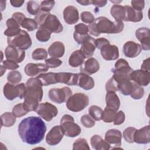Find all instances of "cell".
Returning a JSON list of instances; mask_svg holds the SVG:
<instances>
[{
  "instance_id": "cell-1",
  "label": "cell",
  "mask_w": 150,
  "mask_h": 150,
  "mask_svg": "<svg viewBox=\"0 0 150 150\" xmlns=\"http://www.w3.org/2000/svg\"><path fill=\"white\" fill-rule=\"evenodd\" d=\"M18 129L19 135L23 142L35 145L43 139L46 127L40 117L30 116L21 121Z\"/></svg>"
},
{
  "instance_id": "cell-2",
  "label": "cell",
  "mask_w": 150,
  "mask_h": 150,
  "mask_svg": "<svg viewBox=\"0 0 150 150\" xmlns=\"http://www.w3.org/2000/svg\"><path fill=\"white\" fill-rule=\"evenodd\" d=\"M26 86L23 106L28 112L35 111L43 98V84L36 77L29 79L26 83Z\"/></svg>"
},
{
  "instance_id": "cell-3",
  "label": "cell",
  "mask_w": 150,
  "mask_h": 150,
  "mask_svg": "<svg viewBox=\"0 0 150 150\" xmlns=\"http://www.w3.org/2000/svg\"><path fill=\"white\" fill-rule=\"evenodd\" d=\"M122 21H111L105 16H100L88 26V32L94 36H100V33H119L124 29Z\"/></svg>"
},
{
  "instance_id": "cell-4",
  "label": "cell",
  "mask_w": 150,
  "mask_h": 150,
  "mask_svg": "<svg viewBox=\"0 0 150 150\" xmlns=\"http://www.w3.org/2000/svg\"><path fill=\"white\" fill-rule=\"evenodd\" d=\"M89 104L88 97L84 93H77L72 94L66 101L67 109L73 112L84 110Z\"/></svg>"
},
{
  "instance_id": "cell-5",
  "label": "cell",
  "mask_w": 150,
  "mask_h": 150,
  "mask_svg": "<svg viewBox=\"0 0 150 150\" xmlns=\"http://www.w3.org/2000/svg\"><path fill=\"white\" fill-rule=\"evenodd\" d=\"M132 71L125 59H120L115 63V68L112 70L114 73L112 77L118 83L125 80H130V75Z\"/></svg>"
},
{
  "instance_id": "cell-6",
  "label": "cell",
  "mask_w": 150,
  "mask_h": 150,
  "mask_svg": "<svg viewBox=\"0 0 150 150\" xmlns=\"http://www.w3.org/2000/svg\"><path fill=\"white\" fill-rule=\"evenodd\" d=\"M7 43L8 45L16 47L22 50H26L32 46L31 38L25 30L21 31L16 35L12 37H8Z\"/></svg>"
},
{
  "instance_id": "cell-7",
  "label": "cell",
  "mask_w": 150,
  "mask_h": 150,
  "mask_svg": "<svg viewBox=\"0 0 150 150\" xmlns=\"http://www.w3.org/2000/svg\"><path fill=\"white\" fill-rule=\"evenodd\" d=\"M60 125L64 129V135L68 137H75L81 133V128L74 122V118L69 114L64 115L60 120Z\"/></svg>"
},
{
  "instance_id": "cell-8",
  "label": "cell",
  "mask_w": 150,
  "mask_h": 150,
  "mask_svg": "<svg viewBox=\"0 0 150 150\" xmlns=\"http://www.w3.org/2000/svg\"><path fill=\"white\" fill-rule=\"evenodd\" d=\"M72 94V91L68 87L61 88H53L49 91V97L52 101L61 104L66 102Z\"/></svg>"
},
{
  "instance_id": "cell-9",
  "label": "cell",
  "mask_w": 150,
  "mask_h": 150,
  "mask_svg": "<svg viewBox=\"0 0 150 150\" xmlns=\"http://www.w3.org/2000/svg\"><path fill=\"white\" fill-rule=\"evenodd\" d=\"M35 111L46 121H51L58 114V110L56 107L48 102L39 104Z\"/></svg>"
},
{
  "instance_id": "cell-10",
  "label": "cell",
  "mask_w": 150,
  "mask_h": 150,
  "mask_svg": "<svg viewBox=\"0 0 150 150\" xmlns=\"http://www.w3.org/2000/svg\"><path fill=\"white\" fill-rule=\"evenodd\" d=\"M64 135V129L61 125L54 126L47 134L46 142L49 145H56L62 141Z\"/></svg>"
},
{
  "instance_id": "cell-11",
  "label": "cell",
  "mask_w": 150,
  "mask_h": 150,
  "mask_svg": "<svg viewBox=\"0 0 150 150\" xmlns=\"http://www.w3.org/2000/svg\"><path fill=\"white\" fill-rule=\"evenodd\" d=\"M40 26L47 29L52 33H59L63 29V25L60 23L57 17L51 13H49L47 15L43 23Z\"/></svg>"
},
{
  "instance_id": "cell-12",
  "label": "cell",
  "mask_w": 150,
  "mask_h": 150,
  "mask_svg": "<svg viewBox=\"0 0 150 150\" xmlns=\"http://www.w3.org/2000/svg\"><path fill=\"white\" fill-rule=\"evenodd\" d=\"M5 54L6 60H10L16 62L21 63L25 57V52L16 47L8 45L5 50Z\"/></svg>"
},
{
  "instance_id": "cell-13",
  "label": "cell",
  "mask_w": 150,
  "mask_h": 150,
  "mask_svg": "<svg viewBox=\"0 0 150 150\" xmlns=\"http://www.w3.org/2000/svg\"><path fill=\"white\" fill-rule=\"evenodd\" d=\"M130 80L141 86H147L150 82V73L142 70H133L130 75Z\"/></svg>"
},
{
  "instance_id": "cell-14",
  "label": "cell",
  "mask_w": 150,
  "mask_h": 150,
  "mask_svg": "<svg viewBox=\"0 0 150 150\" xmlns=\"http://www.w3.org/2000/svg\"><path fill=\"white\" fill-rule=\"evenodd\" d=\"M135 35L141 43L142 49L149 50L150 49V30L147 28H139L135 32Z\"/></svg>"
},
{
  "instance_id": "cell-15",
  "label": "cell",
  "mask_w": 150,
  "mask_h": 150,
  "mask_svg": "<svg viewBox=\"0 0 150 150\" xmlns=\"http://www.w3.org/2000/svg\"><path fill=\"white\" fill-rule=\"evenodd\" d=\"M96 39L88 35L82 41L80 50L84 54L86 58L91 57L96 49Z\"/></svg>"
},
{
  "instance_id": "cell-16",
  "label": "cell",
  "mask_w": 150,
  "mask_h": 150,
  "mask_svg": "<svg viewBox=\"0 0 150 150\" xmlns=\"http://www.w3.org/2000/svg\"><path fill=\"white\" fill-rule=\"evenodd\" d=\"M122 134L117 129H111L107 131L105 134V140L110 145H113L114 148H119L121 145Z\"/></svg>"
},
{
  "instance_id": "cell-17",
  "label": "cell",
  "mask_w": 150,
  "mask_h": 150,
  "mask_svg": "<svg viewBox=\"0 0 150 150\" xmlns=\"http://www.w3.org/2000/svg\"><path fill=\"white\" fill-rule=\"evenodd\" d=\"M102 57L106 60H116L119 57V50L117 46L107 44L102 47L100 49Z\"/></svg>"
},
{
  "instance_id": "cell-18",
  "label": "cell",
  "mask_w": 150,
  "mask_h": 150,
  "mask_svg": "<svg viewBox=\"0 0 150 150\" xmlns=\"http://www.w3.org/2000/svg\"><path fill=\"white\" fill-rule=\"evenodd\" d=\"M150 142V127L146 125L141 129H136L134 135V142L141 144H148Z\"/></svg>"
},
{
  "instance_id": "cell-19",
  "label": "cell",
  "mask_w": 150,
  "mask_h": 150,
  "mask_svg": "<svg viewBox=\"0 0 150 150\" xmlns=\"http://www.w3.org/2000/svg\"><path fill=\"white\" fill-rule=\"evenodd\" d=\"M142 47L141 45L134 42L128 41L123 46V52L125 56L129 58H134L138 56L141 52Z\"/></svg>"
},
{
  "instance_id": "cell-20",
  "label": "cell",
  "mask_w": 150,
  "mask_h": 150,
  "mask_svg": "<svg viewBox=\"0 0 150 150\" xmlns=\"http://www.w3.org/2000/svg\"><path fill=\"white\" fill-rule=\"evenodd\" d=\"M49 67L43 63H29L25 66L24 70L28 76L33 77L43 73L47 71Z\"/></svg>"
},
{
  "instance_id": "cell-21",
  "label": "cell",
  "mask_w": 150,
  "mask_h": 150,
  "mask_svg": "<svg viewBox=\"0 0 150 150\" xmlns=\"http://www.w3.org/2000/svg\"><path fill=\"white\" fill-rule=\"evenodd\" d=\"M63 18L68 25L76 23L79 19V14L77 9L72 5L67 6L63 10Z\"/></svg>"
},
{
  "instance_id": "cell-22",
  "label": "cell",
  "mask_w": 150,
  "mask_h": 150,
  "mask_svg": "<svg viewBox=\"0 0 150 150\" xmlns=\"http://www.w3.org/2000/svg\"><path fill=\"white\" fill-rule=\"evenodd\" d=\"M56 80L57 83H64L69 86H74L77 84V73L60 72L56 74Z\"/></svg>"
},
{
  "instance_id": "cell-23",
  "label": "cell",
  "mask_w": 150,
  "mask_h": 150,
  "mask_svg": "<svg viewBox=\"0 0 150 150\" xmlns=\"http://www.w3.org/2000/svg\"><path fill=\"white\" fill-rule=\"evenodd\" d=\"M100 69V64L98 61L93 58L90 57L88 59L80 68L81 73L88 75H91L97 72Z\"/></svg>"
},
{
  "instance_id": "cell-24",
  "label": "cell",
  "mask_w": 150,
  "mask_h": 150,
  "mask_svg": "<svg viewBox=\"0 0 150 150\" xmlns=\"http://www.w3.org/2000/svg\"><path fill=\"white\" fill-rule=\"evenodd\" d=\"M76 85L86 90H88L94 87V81L93 79L88 74L81 72L77 73V81Z\"/></svg>"
},
{
  "instance_id": "cell-25",
  "label": "cell",
  "mask_w": 150,
  "mask_h": 150,
  "mask_svg": "<svg viewBox=\"0 0 150 150\" xmlns=\"http://www.w3.org/2000/svg\"><path fill=\"white\" fill-rule=\"evenodd\" d=\"M88 26L84 23H79L74 26V32L73 34L74 39L78 44H81L83 39L88 35Z\"/></svg>"
},
{
  "instance_id": "cell-26",
  "label": "cell",
  "mask_w": 150,
  "mask_h": 150,
  "mask_svg": "<svg viewBox=\"0 0 150 150\" xmlns=\"http://www.w3.org/2000/svg\"><path fill=\"white\" fill-rule=\"evenodd\" d=\"M125 9V18L124 21L137 22L141 21L143 18L142 11H138L133 9L128 5L124 6Z\"/></svg>"
},
{
  "instance_id": "cell-27",
  "label": "cell",
  "mask_w": 150,
  "mask_h": 150,
  "mask_svg": "<svg viewBox=\"0 0 150 150\" xmlns=\"http://www.w3.org/2000/svg\"><path fill=\"white\" fill-rule=\"evenodd\" d=\"M4 94L8 100H13L16 97H19V89L18 85H14L9 82L6 83L3 90Z\"/></svg>"
},
{
  "instance_id": "cell-28",
  "label": "cell",
  "mask_w": 150,
  "mask_h": 150,
  "mask_svg": "<svg viewBox=\"0 0 150 150\" xmlns=\"http://www.w3.org/2000/svg\"><path fill=\"white\" fill-rule=\"evenodd\" d=\"M47 52L51 57L56 58L62 57L65 52L64 45L61 42H54L49 46Z\"/></svg>"
},
{
  "instance_id": "cell-29",
  "label": "cell",
  "mask_w": 150,
  "mask_h": 150,
  "mask_svg": "<svg viewBox=\"0 0 150 150\" xmlns=\"http://www.w3.org/2000/svg\"><path fill=\"white\" fill-rule=\"evenodd\" d=\"M7 29L4 32V35L8 37H12L18 35L21 31L20 25L13 18L8 19L6 22Z\"/></svg>"
},
{
  "instance_id": "cell-30",
  "label": "cell",
  "mask_w": 150,
  "mask_h": 150,
  "mask_svg": "<svg viewBox=\"0 0 150 150\" xmlns=\"http://www.w3.org/2000/svg\"><path fill=\"white\" fill-rule=\"evenodd\" d=\"M90 144L96 150H108L111 148V145L98 135H94L91 138Z\"/></svg>"
},
{
  "instance_id": "cell-31",
  "label": "cell",
  "mask_w": 150,
  "mask_h": 150,
  "mask_svg": "<svg viewBox=\"0 0 150 150\" xmlns=\"http://www.w3.org/2000/svg\"><path fill=\"white\" fill-rule=\"evenodd\" d=\"M106 107L117 111L120 106V101L118 96L115 92L108 91L105 96Z\"/></svg>"
},
{
  "instance_id": "cell-32",
  "label": "cell",
  "mask_w": 150,
  "mask_h": 150,
  "mask_svg": "<svg viewBox=\"0 0 150 150\" xmlns=\"http://www.w3.org/2000/svg\"><path fill=\"white\" fill-rule=\"evenodd\" d=\"M86 57L80 50L73 52L69 59V64L73 67H77L83 64Z\"/></svg>"
},
{
  "instance_id": "cell-33",
  "label": "cell",
  "mask_w": 150,
  "mask_h": 150,
  "mask_svg": "<svg viewBox=\"0 0 150 150\" xmlns=\"http://www.w3.org/2000/svg\"><path fill=\"white\" fill-rule=\"evenodd\" d=\"M111 16L115 21H124L125 18V9L124 6L115 4L114 5L110 10Z\"/></svg>"
},
{
  "instance_id": "cell-34",
  "label": "cell",
  "mask_w": 150,
  "mask_h": 150,
  "mask_svg": "<svg viewBox=\"0 0 150 150\" xmlns=\"http://www.w3.org/2000/svg\"><path fill=\"white\" fill-rule=\"evenodd\" d=\"M56 73L49 72L47 73H42L37 77L41 81L43 86H49L57 83L56 80Z\"/></svg>"
},
{
  "instance_id": "cell-35",
  "label": "cell",
  "mask_w": 150,
  "mask_h": 150,
  "mask_svg": "<svg viewBox=\"0 0 150 150\" xmlns=\"http://www.w3.org/2000/svg\"><path fill=\"white\" fill-rule=\"evenodd\" d=\"M16 118L12 112H6L1 115V125L5 127L12 126L16 121Z\"/></svg>"
},
{
  "instance_id": "cell-36",
  "label": "cell",
  "mask_w": 150,
  "mask_h": 150,
  "mask_svg": "<svg viewBox=\"0 0 150 150\" xmlns=\"http://www.w3.org/2000/svg\"><path fill=\"white\" fill-rule=\"evenodd\" d=\"M52 32L42 26H40L36 33V38L39 42H45L49 40Z\"/></svg>"
},
{
  "instance_id": "cell-37",
  "label": "cell",
  "mask_w": 150,
  "mask_h": 150,
  "mask_svg": "<svg viewBox=\"0 0 150 150\" xmlns=\"http://www.w3.org/2000/svg\"><path fill=\"white\" fill-rule=\"evenodd\" d=\"M132 88V82H131L129 80H125L118 83V90H120L124 96L130 95Z\"/></svg>"
},
{
  "instance_id": "cell-38",
  "label": "cell",
  "mask_w": 150,
  "mask_h": 150,
  "mask_svg": "<svg viewBox=\"0 0 150 150\" xmlns=\"http://www.w3.org/2000/svg\"><path fill=\"white\" fill-rule=\"evenodd\" d=\"M89 115L91 117L96 120V121H100L102 120L103 110L97 105H91L88 109Z\"/></svg>"
},
{
  "instance_id": "cell-39",
  "label": "cell",
  "mask_w": 150,
  "mask_h": 150,
  "mask_svg": "<svg viewBox=\"0 0 150 150\" xmlns=\"http://www.w3.org/2000/svg\"><path fill=\"white\" fill-rule=\"evenodd\" d=\"M133 88L131 93L130 94V96L135 100H139L142 98L144 94V90L141 87V86L132 82Z\"/></svg>"
},
{
  "instance_id": "cell-40",
  "label": "cell",
  "mask_w": 150,
  "mask_h": 150,
  "mask_svg": "<svg viewBox=\"0 0 150 150\" xmlns=\"http://www.w3.org/2000/svg\"><path fill=\"white\" fill-rule=\"evenodd\" d=\"M116 113V111L106 107L103 111L102 120L105 122H112L114 121Z\"/></svg>"
},
{
  "instance_id": "cell-41",
  "label": "cell",
  "mask_w": 150,
  "mask_h": 150,
  "mask_svg": "<svg viewBox=\"0 0 150 150\" xmlns=\"http://www.w3.org/2000/svg\"><path fill=\"white\" fill-rule=\"evenodd\" d=\"M21 26L28 31H33L36 29L38 27V23L37 22L33 19L26 18L22 22Z\"/></svg>"
},
{
  "instance_id": "cell-42",
  "label": "cell",
  "mask_w": 150,
  "mask_h": 150,
  "mask_svg": "<svg viewBox=\"0 0 150 150\" xmlns=\"http://www.w3.org/2000/svg\"><path fill=\"white\" fill-rule=\"evenodd\" d=\"M7 80L11 84H17L22 80V74L18 70H12L8 73Z\"/></svg>"
},
{
  "instance_id": "cell-43",
  "label": "cell",
  "mask_w": 150,
  "mask_h": 150,
  "mask_svg": "<svg viewBox=\"0 0 150 150\" xmlns=\"http://www.w3.org/2000/svg\"><path fill=\"white\" fill-rule=\"evenodd\" d=\"M47 57V52L43 48L36 49L32 53V58L34 60H45Z\"/></svg>"
},
{
  "instance_id": "cell-44",
  "label": "cell",
  "mask_w": 150,
  "mask_h": 150,
  "mask_svg": "<svg viewBox=\"0 0 150 150\" xmlns=\"http://www.w3.org/2000/svg\"><path fill=\"white\" fill-rule=\"evenodd\" d=\"M73 150H79V149H86L90 150V147L84 138H79L76 140L73 145Z\"/></svg>"
},
{
  "instance_id": "cell-45",
  "label": "cell",
  "mask_w": 150,
  "mask_h": 150,
  "mask_svg": "<svg viewBox=\"0 0 150 150\" xmlns=\"http://www.w3.org/2000/svg\"><path fill=\"white\" fill-rule=\"evenodd\" d=\"M27 11L32 15H36L40 11V5L35 1H29L27 3Z\"/></svg>"
},
{
  "instance_id": "cell-46",
  "label": "cell",
  "mask_w": 150,
  "mask_h": 150,
  "mask_svg": "<svg viewBox=\"0 0 150 150\" xmlns=\"http://www.w3.org/2000/svg\"><path fill=\"white\" fill-rule=\"evenodd\" d=\"M136 129L135 128L132 127H129L124 129L122 135L126 142L128 143L134 142V135Z\"/></svg>"
},
{
  "instance_id": "cell-47",
  "label": "cell",
  "mask_w": 150,
  "mask_h": 150,
  "mask_svg": "<svg viewBox=\"0 0 150 150\" xmlns=\"http://www.w3.org/2000/svg\"><path fill=\"white\" fill-rule=\"evenodd\" d=\"M28 111L25 110L23 106V103H19L15 105L12 109V113L16 118L21 117L26 115Z\"/></svg>"
},
{
  "instance_id": "cell-48",
  "label": "cell",
  "mask_w": 150,
  "mask_h": 150,
  "mask_svg": "<svg viewBox=\"0 0 150 150\" xmlns=\"http://www.w3.org/2000/svg\"><path fill=\"white\" fill-rule=\"evenodd\" d=\"M105 90L107 92L113 91L115 92L118 90V83L112 76L110 79L107 81L105 84Z\"/></svg>"
},
{
  "instance_id": "cell-49",
  "label": "cell",
  "mask_w": 150,
  "mask_h": 150,
  "mask_svg": "<svg viewBox=\"0 0 150 150\" xmlns=\"http://www.w3.org/2000/svg\"><path fill=\"white\" fill-rule=\"evenodd\" d=\"M80 121L83 126L86 128H91L94 127L96 122L89 114H84L82 115Z\"/></svg>"
},
{
  "instance_id": "cell-50",
  "label": "cell",
  "mask_w": 150,
  "mask_h": 150,
  "mask_svg": "<svg viewBox=\"0 0 150 150\" xmlns=\"http://www.w3.org/2000/svg\"><path fill=\"white\" fill-rule=\"evenodd\" d=\"M45 64L49 68H56L59 67L62 64V62L57 58L52 57L45 60Z\"/></svg>"
},
{
  "instance_id": "cell-51",
  "label": "cell",
  "mask_w": 150,
  "mask_h": 150,
  "mask_svg": "<svg viewBox=\"0 0 150 150\" xmlns=\"http://www.w3.org/2000/svg\"><path fill=\"white\" fill-rule=\"evenodd\" d=\"M80 18H81V20L83 22L86 23H89V24L93 23L95 20V18L94 15L90 12H88V11L83 12L80 15Z\"/></svg>"
},
{
  "instance_id": "cell-52",
  "label": "cell",
  "mask_w": 150,
  "mask_h": 150,
  "mask_svg": "<svg viewBox=\"0 0 150 150\" xmlns=\"http://www.w3.org/2000/svg\"><path fill=\"white\" fill-rule=\"evenodd\" d=\"M55 2L54 1H43L40 2V11L49 12L54 6Z\"/></svg>"
},
{
  "instance_id": "cell-53",
  "label": "cell",
  "mask_w": 150,
  "mask_h": 150,
  "mask_svg": "<svg viewBox=\"0 0 150 150\" xmlns=\"http://www.w3.org/2000/svg\"><path fill=\"white\" fill-rule=\"evenodd\" d=\"M49 13H50L49 12H44L42 11H40V12L35 16V20L37 22L38 25H39L40 26L43 23L46 17L47 16V15Z\"/></svg>"
},
{
  "instance_id": "cell-54",
  "label": "cell",
  "mask_w": 150,
  "mask_h": 150,
  "mask_svg": "<svg viewBox=\"0 0 150 150\" xmlns=\"http://www.w3.org/2000/svg\"><path fill=\"white\" fill-rule=\"evenodd\" d=\"M125 114L122 111H120L117 113H116L115 116L114 117L113 122L115 125H118L122 124L125 121Z\"/></svg>"
},
{
  "instance_id": "cell-55",
  "label": "cell",
  "mask_w": 150,
  "mask_h": 150,
  "mask_svg": "<svg viewBox=\"0 0 150 150\" xmlns=\"http://www.w3.org/2000/svg\"><path fill=\"white\" fill-rule=\"evenodd\" d=\"M2 63H3V65L6 69L9 70H15L19 67V66L16 62L12 60H4L2 62Z\"/></svg>"
},
{
  "instance_id": "cell-56",
  "label": "cell",
  "mask_w": 150,
  "mask_h": 150,
  "mask_svg": "<svg viewBox=\"0 0 150 150\" xmlns=\"http://www.w3.org/2000/svg\"><path fill=\"white\" fill-rule=\"evenodd\" d=\"M131 4L132 5V8L135 10L138 11H142L145 6V1H131Z\"/></svg>"
},
{
  "instance_id": "cell-57",
  "label": "cell",
  "mask_w": 150,
  "mask_h": 150,
  "mask_svg": "<svg viewBox=\"0 0 150 150\" xmlns=\"http://www.w3.org/2000/svg\"><path fill=\"white\" fill-rule=\"evenodd\" d=\"M95 44H96V47L100 50L101 48L104 46H105V45L110 44V42L108 40H107L105 38H98L96 39Z\"/></svg>"
},
{
  "instance_id": "cell-58",
  "label": "cell",
  "mask_w": 150,
  "mask_h": 150,
  "mask_svg": "<svg viewBox=\"0 0 150 150\" xmlns=\"http://www.w3.org/2000/svg\"><path fill=\"white\" fill-rule=\"evenodd\" d=\"M12 18H13L14 19H15L17 22L21 25L22 22H23V21L26 18L25 16L21 12H15L12 14Z\"/></svg>"
},
{
  "instance_id": "cell-59",
  "label": "cell",
  "mask_w": 150,
  "mask_h": 150,
  "mask_svg": "<svg viewBox=\"0 0 150 150\" xmlns=\"http://www.w3.org/2000/svg\"><path fill=\"white\" fill-rule=\"evenodd\" d=\"M142 70H144L145 71L149 72L150 69H149V58H147L146 59L144 60L142 65H141V68Z\"/></svg>"
},
{
  "instance_id": "cell-60",
  "label": "cell",
  "mask_w": 150,
  "mask_h": 150,
  "mask_svg": "<svg viewBox=\"0 0 150 150\" xmlns=\"http://www.w3.org/2000/svg\"><path fill=\"white\" fill-rule=\"evenodd\" d=\"M107 1H105V0H93V1H91V4L97 6V7H103L106 4H107Z\"/></svg>"
},
{
  "instance_id": "cell-61",
  "label": "cell",
  "mask_w": 150,
  "mask_h": 150,
  "mask_svg": "<svg viewBox=\"0 0 150 150\" xmlns=\"http://www.w3.org/2000/svg\"><path fill=\"white\" fill-rule=\"evenodd\" d=\"M10 3L12 6L18 8L21 7L24 3V1H10Z\"/></svg>"
},
{
  "instance_id": "cell-62",
  "label": "cell",
  "mask_w": 150,
  "mask_h": 150,
  "mask_svg": "<svg viewBox=\"0 0 150 150\" xmlns=\"http://www.w3.org/2000/svg\"><path fill=\"white\" fill-rule=\"evenodd\" d=\"M77 2L80 4L81 5H88L91 4V1H77Z\"/></svg>"
},
{
  "instance_id": "cell-63",
  "label": "cell",
  "mask_w": 150,
  "mask_h": 150,
  "mask_svg": "<svg viewBox=\"0 0 150 150\" xmlns=\"http://www.w3.org/2000/svg\"><path fill=\"white\" fill-rule=\"evenodd\" d=\"M6 68L4 65H1V76H3V74H4V73H5V71H6Z\"/></svg>"
}]
</instances>
